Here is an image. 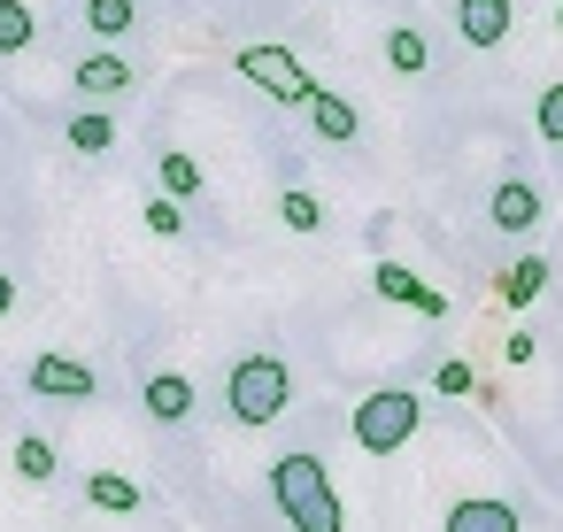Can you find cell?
<instances>
[{"mask_svg":"<svg viewBox=\"0 0 563 532\" xmlns=\"http://www.w3.org/2000/svg\"><path fill=\"white\" fill-rule=\"evenodd\" d=\"M532 132H540L548 147H563V78L540 86V101H532Z\"/></svg>","mask_w":563,"mask_h":532,"instance_id":"7402d4cb","label":"cell"},{"mask_svg":"<svg viewBox=\"0 0 563 532\" xmlns=\"http://www.w3.org/2000/svg\"><path fill=\"white\" fill-rule=\"evenodd\" d=\"M40 47V16H32V0H0V55H24Z\"/></svg>","mask_w":563,"mask_h":532,"instance_id":"ac0fdd59","label":"cell"},{"mask_svg":"<svg viewBox=\"0 0 563 532\" xmlns=\"http://www.w3.org/2000/svg\"><path fill=\"white\" fill-rule=\"evenodd\" d=\"M540 217H548V193H540L532 178H501V186L486 193V224H494V232H540Z\"/></svg>","mask_w":563,"mask_h":532,"instance_id":"52a82bcc","label":"cell"},{"mask_svg":"<svg viewBox=\"0 0 563 532\" xmlns=\"http://www.w3.org/2000/svg\"><path fill=\"white\" fill-rule=\"evenodd\" d=\"M440 532H525V517L501 494H463V501H448Z\"/></svg>","mask_w":563,"mask_h":532,"instance_id":"30bf717a","label":"cell"},{"mask_svg":"<svg viewBox=\"0 0 563 532\" xmlns=\"http://www.w3.org/2000/svg\"><path fill=\"white\" fill-rule=\"evenodd\" d=\"M63 140H70V155H117V117L109 109H78L63 124Z\"/></svg>","mask_w":563,"mask_h":532,"instance_id":"5bb4252c","label":"cell"},{"mask_svg":"<svg viewBox=\"0 0 563 532\" xmlns=\"http://www.w3.org/2000/svg\"><path fill=\"white\" fill-rule=\"evenodd\" d=\"M371 293H378V301H394V309H409V317H448V293H440V286H424V278H417L409 263H394V255H386V263H371Z\"/></svg>","mask_w":563,"mask_h":532,"instance_id":"5b68a950","label":"cell"},{"mask_svg":"<svg viewBox=\"0 0 563 532\" xmlns=\"http://www.w3.org/2000/svg\"><path fill=\"white\" fill-rule=\"evenodd\" d=\"M140 409H147L155 424H186V417L201 409V386H194L186 370H155V378L140 386Z\"/></svg>","mask_w":563,"mask_h":532,"instance_id":"9c48e42d","label":"cell"},{"mask_svg":"<svg viewBox=\"0 0 563 532\" xmlns=\"http://www.w3.org/2000/svg\"><path fill=\"white\" fill-rule=\"evenodd\" d=\"M286 401H294L286 355H240V363L224 370V409H232L240 424H278Z\"/></svg>","mask_w":563,"mask_h":532,"instance_id":"7a4b0ae2","label":"cell"},{"mask_svg":"<svg viewBox=\"0 0 563 532\" xmlns=\"http://www.w3.org/2000/svg\"><path fill=\"white\" fill-rule=\"evenodd\" d=\"M417 424H424V401H417L409 386H378V394H363L355 417H347V432H355L363 455H401V447L417 440Z\"/></svg>","mask_w":563,"mask_h":532,"instance_id":"3957f363","label":"cell"},{"mask_svg":"<svg viewBox=\"0 0 563 532\" xmlns=\"http://www.w3.org/2000/svg\"><path fill=\"white\" fill-rule=\"evenodd\" d=\"M509 24H517L509 0H455V40H463V47H501Z\"/></svg>","mask_w":563,"mask_h":532,"instance_id":"8fae6325","label":"cell"},{"mask_svg":"<svg viewBox=\"0 0 563 532\" xmlns=\"http://www.w3.org/2000/svg\"><path fill=\"white\" fill-rule=\"evenodd\" d=\"M532 355H540L532 332H509V340H501V363H532Z\"/></svg>","mask_w":563,"mask_h":532,"instance_id":"d4e9b609","label":"cell"},{"mask_svg":"<svg viewBox=\"0 0 563 532\" xmlns=\"http://www.w3.org/2000/svg\"><path fill=\"white\" fill-rule=\"evenodd\" d=\"M232 70H240L247 86H263L271 101H286V109H309V101L324 93V86H317L286 47H240V55H232Z\"/></svg>","mask_w":563,"mask_h":532,"instance_id":"277c9868","label":"cell"},{"mask_svg":"<svg viewBox=\"0 0 563 532\" xmlns=\"http://www.w3.org/2000/svg\"><path fill=\"white\" fill-rule=\"evenodd\" d=\"M540 293H548V255H517V263L494 278V301H501V309H532Z\"/></svg>","mask_w":563,"mask_h":532,"instance_id":"4fadbf2b","label":"cell"},{"mask_svg":"<svg viewBox=\"0 0 563 532\" xmlns=\"http://www.w3.org/2000/svg\"><path fill=\"white\" fill-rule=\"evenodd\" d=\"M24 386H32L40 401H93V394H101L93 363H78V355H32Z\"/></svg>","mask_w":563,"mask_h":532,"instance_id":"8992f818","label":"cell"},{"mask_svg":"<svg viewBox=\"0 0 563 532\" xmlns=\"http://www.w3.org/2000/svg\"><path fill=\"white\" fill-rule=\"evenodd\" d=\"M155 170H163V193H170V201H178V209H186V201H194V193H201V186H209V178H201V163H194V155H186V147H170V155H163V163H155Z\"/></svg>","mask_w":563,"mask_h":532,"instance_id":"d6986e66","label":"cell"},{"mask_svg":"<svg viewBox=\"0 0 563 532\" xmlns=\"http://www.w3.org/2000/svg\"><path fill=\"white\" fill-rule=\"evenodd\" d=\"M309 132H317L324 147H347V140H363V109H355L347 93H317V101H309Z\"/></svg>","mask_w":563,"mask_h":532,"instance_id":"7c38bea8","label":"cell"},{"mask_svg":"<svg viewBox=\"0 0 563 532\" xmlns=\"http://www.w3.org/2000/svg\"><path fill=\"white\" fill-rule=\"evenodd\" d=\"M432 386H440V394H478V370H471V363H455V355H448V363H440V370H432Z\"/></svg>","mask_w":563,"mask_h":532,"instance_id":"cb8c5ba5","label":"cell"},{"mask_svg":"<svg viewBox=\"0 0 563 532\" xmlns=\"http://www.w3.org/2000/svg\"><path fill=\"white\" fill-rule=\"evenodd\" d=\"M70 86H78V101H117V93H132V63L117 47H93L70 63Z\"/></svg>","mask_w":563,"mask_h":532,"instance_id":"ba28073f","label":"cell"},{"mask_svg":"<svg viewBox=\"0 0 563 532\" xmlns=\"http://www.w3.org/2000/svg\"><path fill=\"white\" fill-rule=\"evenodd\" d=\"M271 501H278V517L294 532H347V509L332 494V470L317 455H301V447L271 463Z\"/></svg>","mask_w":563,"mask_h":532,"instance_id":"6da1fadb","label":"cell"},{"mask_svg":"<svg viewBox=\"0 0 563 532\" xmlns=\"http://www.w3.org/2000/svg\"><path fill=\"white\" fill-rule=\"evenodd\" d=\"M140 224H147V232H163V240H186V209H178L170 193H155V201L140 209Z\"/></svg>","mask_w":563,"mask_h":532,"instance_id":"603a6c76","label":"cell"},{"mask_svg":"<svg viewBox=\"0 0 563 532\" xmlns=\"http://www.w3.org/2000/svg\"><path fill=\"white\" fill-rule=\"evenodd\" d=\"M86 501L109 509V517H132V509L147 501V486H140V478H117V470H93V478H86Z\"/></svg>","mask_w":563,"mask_h":532,"instance_id":"9a60e30c","label":"cell"},{"mask_svg":"<svg viewBox=\"0 0 563 532\" xmlns=\"http://www.w3.org/2000/svg\"><path fill=\"white\" fill-rule=\"evenodd\" d=\"M424 63H432L424 32H417V24H394V32H386V70H394V78H424Z\"/></svg>","mask_w":563,"mask_h":532,"instance_id":"2e32d148","label":"cell"},{"mask_svg":"<svg viewBox=\"0 0 563 532\" xmlns=\"http://www.w3.org/2000/svg\"><path fill=\"white\" fill-rule=\"evenodd\" d=\"M555 32H563V9H555Z\"/></svg>","mask_w":563,"mask_h":532,"instance_id":"4316f807","label":"cell"},{"mask_svg":"<svg viewBox=\"0 0 563 532\" xmlns=\"http://www.w3.org/2000/svg\"><path fill=\"white\" fill-rule=\"evenodd\" d=\"M555 9H563V0H555Z\"/></svg>","mask_w":563,"mask_h":532,"instance_id":"83f0119b","label":"cell"},{"mask_svg":"<svg viewBox=\"0 0 563 532\" xmlns=\"http://www.w3.org/2000/svg\"><path fill=\"white\" fill-rule=\"evenodd\" d=\"M140 24V0H86V32L93 40H132Z\"/></svg>","mask_w":563,"mask_h":532,"instance_id":"e0dca14e","label":"cell"},{"mask_svg":"<svg viewBox=\"0 0 563 532\" xmlns=\"http://www.w3.org/2000/svg\"><path fill=\"white\" fill-rule=\"evenodd\" d=\"M9 309H16V278H9V270H0V317H9Z\"/></svg>","mask_w":563,"mask_h":532,"instance_id":"484cf974","label":"cell"},{"mask_svg":"<svg viewBox=\"0 0 563 532\" xmlns=\"http://www.w3.org/2000/svg\"><path fill=\"white\" fill-rule=\"evenodd\" d=\"M278 224H286V232H324V201H317L309 186H286V193H278Z\"/></svg>","mask_w":563,"mask_h":532,"instance_id":"ffe728a7","label":"cell"},{"mask_svg":"<svg viewBox=\"0 0 563 532\" xmlns=\"http://www.w3.org/2000/svg\"><path fill=\"white\" fill-rule=\"evenodd\" d=\"M16 478H32V486H47V478H55V440H40V432H24V440H16Z\"/></svg>","mask_w":563,"mask_h":532,"instance_id":"44dd1931","label":"cell"}]
</instances>
